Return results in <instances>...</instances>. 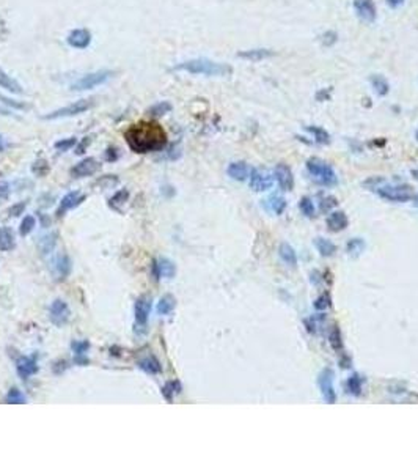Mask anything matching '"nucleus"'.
<instances>
[{
    "label": "nucleus",
    "instance_id": "f257e3e1",
    "mask_svg": "<svg viewBox=\"0 0 418 472\" xmlns=\"http://www.w3.org/2000/svg\"><path fill=\"white\" fill-rule=\"evenodd\" d=\"M125 138L135 153L159 151L167 145V134L156 121H140L132 125L125 132Z\"/></svg>",
    "mask_w": 418,
    "mask_h": 472
},
{
    "label": "nucleus",
    "instance_id": "f03ea898",
    "mask_svg": "<svg viewBox=\"0 0 418 472\" xmlns=\"http://www.w3.org/2000/svg\"><path fill=\"white\" fill-rule=\"evenodd\" d=\"M173 69L176 71H187L190 74H203V76H230L233 68L226 63H217L207 59H195L187 60L176 65Z\"/></svg>",
    "mask_w": 418,
    "mask_h": 472
},
{
    "label": "nucleus",
    "instance_id": "7ed1b4c3",
    "mask_svg": "<svg viewBox=\"0 0 418 472\" xmlns=\"http://www.w3.org/2000/svg\"><path fill=\"white\" fill-rule=\"evenodd\" d=\"M307 169H308L311 177L324 186H335L338 183V177H337L334 167L322 159L311 157V159L307 161Z\"/></svg>",
    "mask_w": 418,
    "mask_h": 472
},
{
    "label": "nucleus",
    "instance_id": "20e7f679",
    "mask_svg": "<svg viewBox=\"0 0 418 472\" xmlns=\"http://www.w3.org/2000/svg\"><path fill=\"white\" fill-rule=\"evenodd\" d=\"M373 190L376 192L379 197L385 199L389 202H398V203L409 202L413 197V192H412L410 186H390V184H385V186H376Z\"/></svg>",
    "mask_w": 418,
    "mask_h": 472
},
{
    "label": "nucleus",
    "instance_id": "39448f33",
    "mask_svg": "<svg viewBox=\"0 0 418 472\" xmlns=\"http://www.w3.org/2000/svg\"><path fill=\"white\" fill-rule=\"evenodd\" d=\"M93 101L92 99H80V101H76L73 104H69L66 107H62L58 110H54L47 115H44L43 118L44 120H57V118H65V117H74V115H79V114H83L88 109L93 107Z\"/></svg>",
    "mask_w": 418,
    "mask_h": 472
},
{
    "label": "nucleus",
    "instance_id": "423d86ee",
    "mask_svg": "<svg viewBox=\"0 0 418 472\" xmlns=\"http://www.w3.org/2000/svg\"><path fill=\"white\" fill-rule=\"evenodd\" d=\"M334 370L330 369H324L321 372V375L318 376V386L321 389V394H322V398L325 403H335L337 401V394H335V387H334Z\"/></svg>",
    "mask_w": 418,
    "mask_h": 472
},
{
    "label": "nucleus",
    "instance_id": "0eeeda50",
    "mask_svg": "<svg viewBox=\"0 0 418 472\" xmlns=\"http://www.w3.org/2000/svg\"><path fill=\"white\" fill-rule=\"evenodd\" d=\"M113 76L112 71H96V73H92V74H86L83 77H80L77 82L73 84L71 89L73 90H90V89H95V87L107 82L110 77Z\"/></svg>",
    "mask_w": 418,
    "mask_h": 472
},
{
    "label": "nucleus",
    "instance_id": "6e6552de",
    "mask_svg": "<svg viewBox=\"0 0 418 472\" xmlns=\"http://www.w3.org/2000/svg\"><path fill=\"white\" fill-rule=\"evenodd\" d=\"M249 178H250V187L258 192L267 190L274 184V177H271L264 169H253Z\"/></svg>",
    "mask_w": 418,
    "mask_h": 472
},
{
    "label": "nucleus",
    "instance_id": "1a4fd4ad",
    "mask_svg": "<svg viewBox=\"0 0 418 472\" xmlns=\"http://www.w3.org/2000/svg\"><path fill=\"white\" fill-rule=\"evenodd\" d=\"M49 318L55 326H63L66 324V321L69 320V307L65 301L62 299H55L50 304L49 309Z\"/></svg>",
    "mask_w": 418,
    "mask_h": 472
},
{
    "label": "nucleus",
    "instance_id": "9d476101",
    "mask_svg": "<svg viewBox=\"0 0 418 472\" xmlns=\"http://www.w3.org/2000/svg\"><path fill=\"white\" fill-rule=\"evenodd\" d=\"M274 178H275V181L278 183V186H280L282 190H285V192L292 190V187H294V177H292L291 169L286 164H278L275 167Z\"/></svg>",
    "mask_w": 418,
    "mask_h": 472
},
{
    "label": "nucleus",
    "instance_id": "9b49d317",
    "mask_svg": "<svg viewBox=\"0 0 418 472\" xmlns=\"http://www.w3.org/2000/svg\"><path fill=\"white\" fill-rule=\"evenodd\" d=\"M99 169H101V164L95 159V157H86V159H82L79 164H76L71 169V175L76 178H83V177L95 175Z\"/></svg>",
    "mask_w": 418,
    "mask_h": 472
},
{
    "label": "nucleus",
    "instance_id": "f8f14e48",
    "mask_svg": "<svg viewBox=\"0 0 418 472\" xmlns=\"http://www.w3.org/2000/svg\"><path fill=\"white\" fill-rule=\"evenodd\" d=\"M354 8L363 22L376 21L377 11H376V5L373 0H354Z\"/></svg>",
    "mask_w": 418,
    "mask_h": 472
},
{
    "label": "nucleus",
    "instance_id": "ddd939ff",
    "mask_svg": "<svg viewBox=\"0 0 418 472\" xmlns=\"http://www.w3.org/2000/svg\"><path fill=\"white\" fill-rule=\"evenodd\" d=\"M68 44L71 47H76V49H85L88 47L90 43H92V33L85 29H77V30H73L71 33L68 35L66 38Z\"/></svg>",
    "mask_w": 418,
    "mask_h": 472
},
{
    "label": "nucleus",
    "instance_id": "4468645a",
    "mask_svg": "<svg viewBox=\"0 0 418 472\" xmlns=\"http://www.w3.org/2000/svg\"><path fill=\"white\" fill-rule=\"evenodd\" d=\"M154 274L158 279H161V277L171 279L176 274V266L168 258H159V260L154 261Z\"/></svg>",
    "mask_w": 418,
    "mask_h": 472
},
{
    "label": "nucleus",
    "instance_id": "2eb2a0df",
    "mask_svg": "<svg viewBox=\"0 0 418 472\" xmlns=\"http://www.w3.org/2000/svg\"><path fill=\"white\" fill-rule=\"evenodd\" d=\"M16 370H17V375H19L22 379H27L38 372V365H37V362H35L33 357L24 356L16 362Z\"/></svg>",
    "mask_w": 418,
    "mask_h": 472
},
{
    "label": "nucleus",
    "instance_id": "dca6fc26",
    "mask_svg": "<svg viewBox=\"0 0 418 472\" xmlns=\"http://www.w3.org/2000/svg\"><path fill=\"white\" fill-rule=\"evenodd\" d=\"M135 321L138 324H145L150 318V312H151V299L143 296V298H138L135 301Z\"/></svg>",
    "mask_w": 418,
    "mask_h": 472
},
{
    "label": "nucleus",
    "instance_id": "f3484780",
    "mask_svg": "<svg viewBox=\"0 0 418 472\" xmlns=\"http://www.w3.org/2000/svg\"><path fill=\"white\" fill-rule=\"evenodd\" d=\"M349 225V219L343 211H335L327 217V229L330 232H341Z\"/></svg>",
    "mask_w": 418,
    "mask_h": 472
},
{
    "label": "nucleus",
    "instance_id": "a211bd4d",
    "mask_svg": "<svg viewBox=\"0 0 418 472\" xmlns=\"http://www.w3.org/2000/svg\"><path fill=\"white\" fill-rule=\"evenodd\" d=\"M275 52L271 50V49H250V50H244V52H239L237 57L239 59H246V60H250V62H261V60H266L269 57H274Z\"/></svg>",
    "mask_w": 418,
    "mask_h": 472
},
{
    "label": "nucleus",
    "instance_id": "6ab92c4d",
    "mask_svg": "<svg viewBox=\"0 0 418 472\" xmlns=\"http://www.w3.org/2000/svg\"><path fill=\"white\" fill-rule=\"evenodd\" d=\"M83 199H85V197H83V196H80L77 190H74V192H69V194H66V196L62 199L60 208L57 209V216H62L63 213H66V211H68V209H71V208L77 206V205H79Z\"/></svg>",
    "mask_w": 418,
    "mask_h": 472
},
{
    "label": "nucleus",
    "instance_id": "aec40b11",
    "mask_svg": "<svg viewBox=\"0 0 418 472\" xmlns=\"http://www.w3.org/2000/svg\"><path fill=\"white\" fill-rule=\"evenodd\" d=\"M228 175L236 181H244L250 177V169L246 162H233L228 165Z\"/></svg>",
    "mask_w": 418,
    "mask_h": 472
},
{
    "label": "nucleus",
    "instance_id": "412c9836",
    "mask_svg": "<svg viewBox=\"0 0 418 472\" xmlns=\"http://www.w3.org/2000/svg\"><path fill=\"white\" fill-rule=\"evenodd\" d=\"M278 255L283 260V263L291 266V268H295L297 266V255H295V251L289 246L288 242H282L280 247H278Z\"/></svg>",
    "mask_w": 418,
    "mask_h": 472
},
{
    "label": "nucleus",
    "instance_id": "4be33fe9",
    "mask_svg": "<svg viewBox=\"0 0 418 472\" xmlns=\"http://www.w3.org/2000/svg\"><path fill=\"white\" fill-rule=\"evenodd\" d=\"M69 269H71V263H69V258L66 255H60L55 258L54 261V274L58 281H63V279L69 274Z\"/></svg>",
    "mask_w": 418,
    "mask_h": 472
},
{
    "label": "nucleus",
    "instance_id": "5701e85b",
    "mask_svg": "<svg viewBox=\"0 0 418 472\" xmlns=\"http://www.w3.org/2000/svg\"><path fill=\"white\" fill-rule=\"evenodd\" d=\"M14 246H16V241H14V235L11 229H8V227H0V251L7 252V251H11Z\"/></svg>",
    "mask_w": 418,
    "mask_h": 472
},
{
    "label": "nucleus",
    "instance_id": "b1692460",
    "mask_svg": "<svg viewBox=\"0 0 418 472\" xmlns=\"http://www.w3.org/2000/svg\"><path fill=\"white\" fill-rule=\"evenodd\" d=\"M0 87L11 93H22V87L17 84L11 76H8L2 68H0Z\"/></svg>",
    "mask_w": 418,
    "mask_h": 472
},
{
    "label": "nucleus",
    "instance_id": "393cba45",
    "mask_svg": "<svg viewBox=\"0 0 418 472\" xmlns=\"http://www.w3.org/2000/svg\"><path fill=\"white\" fill-rule=\"evenodd\" d=\"M370 80H371V85H373L374 92H376L379 96H385V95L390 92V84H389V80H387L384 76L373 74Z\"/></svg>",
    "mask_w": 418,
    "mask_h": 472
},
{
    "label": "nucleus",
    "instance_id": "a878e982",
    "mask_svg": "<svg viewBox=\"0 0 418 472\" xmlns=\"http://www.w3.org/2000/svg\"><path fill=\"white\" fill-rule=\"evenodd\" d=\"M264 202H267V203H266V208L271 209V211H272L274 214L282 216V214L285 213V209H286V200H285L283 197L272 196V197H269V199L264 200Z\"/></svg>",
    "mask_w": 418,
    "mask_h": 472
},
{
    "label": "nucleus",
    "instance_id": "bb28decb",
    "mask_svg": "<svg viewBox=\"0 0 418 472\" xmlns=\"http://www.w3.org/2000/svg\"><path fill=\"white\" fill-rule=\"evenodd\" d=\"M138 367H140V369H142L143 372L151 373V375H154V373H159V372L162 370V367H161L159 360L156 359L154 356H148V357L142 359L140 362H138Z\"/></svg>",
    "mask_w": 418,
    "mask_h": 472
},
{
    "label": "nucleus",
    "instance_id": "cd10ccee",
    "mask_svg": "<svg viewBox=\"0 0 418 472\" xmlns=\"http://www.w3.org/2000/svg\"><path fill=\"white\" fill-rule=\"evenodd\" d=\"M315 246H316L318 252H319L322 257H332V255L337 252V246H335V244H334L332 241L325 239V238H318V239L315 241Z\"/></svg>",
    "mask_w": 418,
    "mask_h": 472
},
{
    "label": "nucleus",
    "instance_id": "c85d7f7f",
    "mask_svg": "<svg viewBox=\"0 0 418 472\" xmlns=\"http://www.w3.org/2000/svg\"><path fill=\"white\" fill-rule=\"evenodd\" d=\"M329 343L335 349V351H341L343 349V336H341V330L337 324H334L329 330Z\"/></svg>",
    "mask_w": 418,
    "mask_h": 472
},
{
    "label": "nucleus",
    "instance_id": "c756f323",
    "mask_svg": "<svg viewBox=\"0 0 418 472\" xmlns=\"http://www.w3.org/2000/svg\"><path fill=\"white\" fill-rule=\"evenodd\" d=\"M175 306H176L175 298H173L171 294H165V296H162L161 301L158 302V313L159 315H168V313L173 312Z\"/></svg>",
    "mask_w": 418,
    "mask_h": 472
},
{
    "label": "nucleus",
    "instance_id": "7c9ffc66",
    "mask_svg": "<svg viewBox=\"0 0 418 472\" xmlns=\"http://www.w3.org/2000/svg\"><path fill=\"white\" fill-rule=\"evenodd\" d=\"M55 242H57V233L52 232V233H49V235H46V236H43V238L40 239L38 246H40V249H41L43 254H49L52 249L55 247Z\"/></svg>",
    "mask_w": 418,
    "mask_h": 472
},
{
    "label": "nucleus",
    "instance_id": "2f4dec72",
    "mask_svg": "<svg viewBox=\"0 0 418 472\" xmlns=\"http://www.w3.org/2000/svg\"><path fill=\"white\" fill-rule=\"evenodd\" d=\"M307 131L311 132L313 137H315V141H316L318 144H321V145H327V144L330 142L329 132H327L325 129H322V128H319V126H307Z\"/></svg>",
    "mask_w": 418,
    "mask_h": 472
},
{
    "label": "nucleus",
    "instance_id": "473e14b6",
    "mask_svg": "<svg viewBox=\"0 0 418 472\" xmlns=\"http://www.w3.org/2000/svg\"><path fill=\"white\" fill-rule=\"evenodd\" d=\"M128 199H129V192L126 190V189H121V190H118L116 194L109 200L110 202V206L113 208V209H116V211H120L121 209V206H123L126 202H128Z\"/></svg>",
    "mask_w": 418,
    "mask_h": 472
},
{
    "label": "nucleus",
    "instance_id": "72a5a7b5",
    "mask_svg": "<svg viewBox=\"0 0 418 472\" xmlns=\"http://www.w3.org/2000/svg\"><path fill=\"white\" fill-rule=\"evenodd\" d=\"M181 392V384H180V381H168L165 386L162 387V394H164V397L168 400V401H171L173 400V397H175L176 394H180Z\"/></svg>",
    "mask_w": 418,
    "mask_h": 472
},
{
    "label": "nucleus",
    "instance_id": "f704fd0d",
    "mask_svg": "<svg viewBox=\"0 0 418 472\" xmlns=\"http://www.w3.org/2000/svg\"><path fill=\"white\" fill-rule=\"evenodd\" d=\"M362 386H363V378L360 375H352L347 379V391L352 395H360L362 394Z\"/></svg>",
    "mask_w": 418,
    "mask_h": 472
},
{
    "label": "nucleus",
    "instance_id": "c9c22d12",
    "mask_svg": "<svg viewBox=\"0 0 418 472\" xmlns=\"http://www.w3.org/2000/svg\"><path fill=\"white\" fill-rule=\"evenodd\" d=\"M171 110V104L167 102V101H162V102H158L154 104L153 107H150L148 114L153 115V117H161V115H165Z\"/></svg>",
    "mask_w": 418,
    "mask_h": 472
},
{
    "label": "nucleus",
    "instance_id": "e433bc0d",
    "mask_svg": "<svg viewBox=\"0 0 418 472\" xmlns=\"http://www.w3.org/2000/svg\"><path fill=\"white\" fill-rule=\"evenodd\" d=\"M299 208H301V213L307 217H313L316 213V208H315V203L311 202V199L308 197H304L299 203Z\"/></svg>",
    "mask_w": 418,
    "mask_h": 472
},
{
    "label": "nucleus",
    "instance_id": "4c0bfd02",
    "mask_svg": "<svg viewBox=\"0 0 418 472\" xmlns=\"http://www.w3.org/2000/svg\"><path fill=\"white\" fill-rule=\"evenodd\" d=\"M25 401H27V398L19 389H10V392L7 394V403L22 405V403H25Z\"/></svg>",
    "mask_w": 418,
    "mask_h": 472
},
{
    "label": "nucleus",
    "instance_id": "58836bf2",
    "mask_svg": "<svg viewBox=\"0 0 418 472\" xmlns=\"http://www.w3.org/2000/svg\"><path fill=\"white\" fill-rule=\"evenodd\" d=\"M365 249V241L362 238H355L347 242V252L351 255H359L360 252H363Z\"/></svg>",
    "mask_w": 418,
    "mask_h": 472
},
{
    "label": "nucleus",
    "instance_id": "ea45409f",
    "mask_svg": "<svg viewBox=\"0 0 418 472\" xmlns=\"http://www.w3.org/2000/svg\"><path fill=\"white\" fill-rule=\"evenodd\" d=\"M35 225H37V220H35V217H33V216H25L24 220L21 222L19 233H21L22 236H27V235L35 229Z\"/></svg>",
    "mask_w": 418,
    "mask_h": 472
},
{
    "label": "nucleus",
    "instance_id": "a19ab883",
    "mask_svg": "<svg viewBox=\"0 0 418 472\" xmlns=\"http://www.w3.org/2000/svg\"><path fill=\"white\" fill-rule=\"evenodd\" d=\"M337 205H338V202H337V199H335V197H332V196H325V197H322V199H321V202H319V209H321L322 213H329L330 209H334Z\"/></svg>",
    "mask_w": 418,
    "mask_h": 472
},
{
    "label": "nucleus",
    "instance_id": "79ce46f5",
    "mask_svg": "<svg viewBox=\"0 0 418 472\" xmlns=\"http://www.w3.org/2000/svg\"><path fill=\"white\" fill-rule=\"evenodd\" d=\"M76 144H77L76 137H68V138H62V141L55 142V148L58 151H68V150H71Z\"/></svg>",
    "mask_w": 418,
    "mask_h": 472
},
{
    "label": "nucleus",
    "instance_id": "37998d69",
    "mask_svg": "<svg viewBox=\"0 0 418 472\" xmlns=\"http://www.w3.org/2000/svg\"><path fill=\"white\" fill-rule=\"evenodd\" d=\"M330 304H332V299H330L329 293H324L315 301V309L316 310H325L327 307H330Z\"/></svg>",
    "mask_w": 418,
    "mask_h": 472
},
{
    "label": "nucleus",
    "instance_id": "c03bdc74",
    "mask_svg": "<svg viewBox=\"0 0 418 472\" xmlns=\"http://www.w3.org/2000/svg\"><path fill=\"white\" fill-rule=\"evenodd\" d=\"M71 348L74 349V353H76V356L79 357V356H83L85 353H86V349L90 348V343L88 342H73V345H71Z\"/></svg>",
    "mask_w": 418,
    "mask_h": 472
},
{
    "label": "nucleus",
    "instance_id": "a18cd8bd",
    "mask_svg": "<svg viewBox=\"0 0 418 472\" xmlns=\"http://www.w3.org/2000/svg\"><path fill=\"white\" fill-rule=\"evenodd\" d=\"M0 101H2L4 104H7V106H10V107H14V109H19V110H25V109H28V106H27V104H24V102H17V101H14V99H10V98H7V96H2V95H0Z\"/></svg>",
    "mask_w": 418,
    "mask_h": 472
},
{
    "label": "nucleus",
    "instance_id": "49530a36",
    "mask_svg": "<svg viewBox=\"0 0 418 472\" xmlns=\"http://www.w3.org/2000/svg\"><path fill=\"white\" fill-rule=\"evenodd\" d=\"M32 170H33V173H37L38 177H43V175L49 170V167H47V164L44 161H38V162H35Z\"/></svg>",
    "mask_w": 418,
    "mask_h": 472
},
{
    "label": "nucleus",
    "instance_id": "de8ad7c7",
    "mask_svg": "<svg viewBox=\"0 0 418 472\" xmlns=\"http://www.w3.org/2000/svg\"><path fill=\"white\" fill-rule=\"evenodd\" d=\"M321 40H322V44L329 47V46H332L337 41V33L335 32H327V33L322 35Z\"/></svg>",
    "mask_w": 418,
    "mask_h": 472
},
{
    "label": "nucleus",
    "instance_id": "09e8293b",
    "mask_svg": "<svg viewBox=\"0 0 418 472\" xmlns=\"http://www.w3.org/2000/svg\"><path fill=\"white\" fill-rule=\"evenodd\" d=\"M25 206H27V203H17V205L11 206V208H10V214H11V216H19V214H22V211L25 209Z\"/></svg>",
    "mask_w": 418,
    "mask_h": 472
},
{
    "label": "nucleus",
    "instance_id": "8fccbe9b",
    "mask_svg": "<svg viewBox=\"0 0 418 472\" xmlns=\"http://www.w3.org/2000/svg\"><path fill=\"white\" fill-rule=\"evenodd\" d=\"M330 95H332V89H322L321 92L316 93V99L318 101H327L330 98Z\"/></svg>",
    "mask_w": 418,
    "mask_h": 472
},
{
    "label": "nucleus",
    "instance_id": "3c124183",
    "mask_svg": "<svg viewBox=\"0 0 418 472\" xmlns=\"http://www.w3.org/2000/svg\"><path fill=\"white\" fill-rule=\"evenodd\" d=\"M10 186L7 184V183H4V184H0V200H5L7 197H8V194H10V189H8Z\"/></svg>",
    "mask_w": 418,
    "mask_h": 472
},
{
    "label": "nucleus",
    "instance_id": "603ef678",
    "mask_svg": "<svg viewBox=\"0 0 418 472\" xmlns=\"http://www.w3.org/2000/svg\"><path fill=\"white\" fill-rule=\"evenodd\" d=\"M116 157H118L116 150H115V148H109L107 153H106V159H107V161H116Z\"/></svg>",
    "mask_w": 418,
    "mask_h": 472
},
{
    "label": "nucleus",
    "instance_id": "864d4df0",
    "mask_svg": "<svg viewBox=\"0 0 418 472\" xmlns=\"http://www.w3.org/2000/svg\"><path fill=\"white\" fill-rule=\"evenodd\" d=\"M387 4H389V7H392V8H396V7H399V5H403L404 0H387Z\"/></svg>",
    "mask_w": 418,
    "mask_h": 472
},
{
    "label": "nucleus",
    "instance_id": "5fc2aeb1",
    "mask_svg": "<svg viewBox=\"0 0 418 472\" xmlns=\"http://www.w3.org/2000/svg\"><path fill=\"white\" fill-rule=\"evenodd\" d=\"M88 144H90V138H85V141L82 142V145L77 148V153H79V154H80V153H83V148H85L86 145H88Z\"/></svg>",
    "mask_w": 418,
    "mask_h": 472
},
{
    "label": "nucleus",
    "instance_id": "6e6d98bb",
    "mask_svg": "<svg viewBox=\"0 0 418 472\" xmlns=\"http://www.w3.org/2000/svg\"><path fill=\"white\" fill-rule=\"evenodd\" d=\"M4 148H5V144H4V138L0 137V151H4Z\"/></svg>",
    "mask_w": 418,
    "mask_h": 472
},
{
    "label": "nucleus",
    "instance_id": "4d7b16f0",
    "mask_svg": "<svg viewBox=\"0 0 418 472\" xmlns=\"http://www.w3.org/2000/svg\"><path fill=\"white\" fill-rule=\"evenodd\" d=\"M0 114H2V115H10V112L5 110V109H0Z\"/></svg>",
    "mask_w": 418,
    "mask_h": 472
},
{
    "label": "nucleus",
    "instance_id": "13d9d810",
    "mask_svg": "<svg viewBox=\"0 0 418 472\" xmlns=\"http://www.w3.org/2000/svg\"><path fill=\"white\" fill-rule=\"evenodd\" d=\"M416 138H418V131H416Z\"/></svg>",
    "mask_w": 418,
    "mask_h": 472
}]
</instances>
